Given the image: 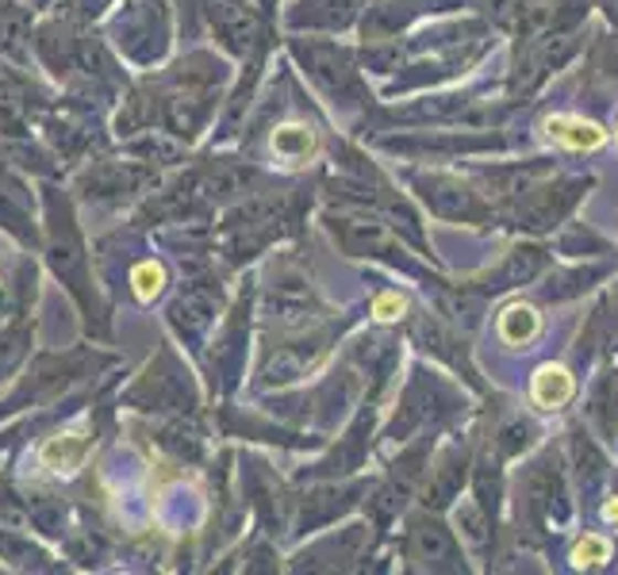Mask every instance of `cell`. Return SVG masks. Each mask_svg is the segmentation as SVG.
I'll return each mask as SVG.
<instances>
[{
  "label": "cell",
  "mask_w": 618,
  "mask_h": 575,
  "mask_svg": "<svg viewBox=\"0 0 618 575\" xmlns=\"http://www.w3.org/2000/svg\"><path fill=\"white\" fill-rule=\"evenodd\" d=\"M576 51V39L568 35V31H553V35H542L534 39V43H526V54H523V66H519V81L515 88H530L537 85L542 77H550L553 70H561L568 58H573Z\"/></svg>",
  "instance_id": "1"
},
{
  "label": "cell",
  "mask_w": 618,
  "mask_h": 575,
  "mask_svg": "<svg viewBox=\"0 0 618 575\" xmlns=\"http://www.w3.org/2000/svg\"><path fill=\"white\" fill-rule=\"evenodd\" d=\"M580 189H584L580 181L550 184V189H530V196L519 204V223L530 226V231H545V226H553L568 207L576 204Z\"/></svg>",
  "instance_id": "2"
},
{
  "label": "cell",
  "mask_w": 618,
  "mask_h": 575,
  "mask_svg": "<svg viewBox=\"0 0 618 575\" xmlns=\"http://www.w3.org/2000/svg\"><path fill=\"white\" fill-rule=\"evenodd\" d=\"M526 507L542 518H565V483H561V472L550 465H537L534 472L526 476Z\"/></svg>",
  "instance_id": "3"
},
{
  "label": "cell",
  "mask_w": 618,
  "mask_h": 575,
  "mask_svg": "<svg viewBox=\"0 0 618 575\" xmlns=\"http://www.w3.org/2000/svg\"><path fill=\"white\" fill-rule=\"evenodd\" d=\"M427 200H430V207L441 212V215H454V219L477 215V200H472V192L465 189V184H457V181H446V177L427 181Z\"/></svg>",
  "instance_id": "4"
},
{
  "label": "cell",
  "mask_w": 618,
  "mask_h": 575,
  "mask_svg": "<svg viewBox=\"0 0 618 575\" xmlns=\"http://www.w3.org/2000/svg\"><path fill=\"white\" fill-rule=\"evenodd\" d=\"M545 269V254L537 246H519L508 254V262L500 265V273H496V285L492 288H511V285H526V280H534L537 273Z\"/></svg>",
  "instance_id": "5"
},
{
  "label": "cell",
  "mask_w": 618,
  "mask_h": 575,
  "mask_svg": "<svg viewBox=\"0 0 618 575\" xmlns=\"http://www.w3.org/2000/svg\"><path fill=\"white\" fill-rule=\"evenodd\" d=\"M545 131H550V139L565 142L568 150H596V146L604 142V131H599L596 124L576 119V116H553L550 124H545Z\"/></svg>",
  "instance_id": "6"
},
{
  "label": "cell",
  "mask_w": 618,
  "mask_h": 575,
  "mask_svg": "<svg viewBox=\"0 0 618 575\" xmlns=\"http://www.w3.org/2000/svg\"><path fill=\"white\" fill-rule=\"evenodd\" d=\"M576 384L573 376H568L561 364H542V369L534 372V400L542 403V407H565L568 400H573Z\"/></svg>",
  "instance_id": "7"
},
{
  "label": "cell",
  "mask_w": 618,
  "mask_h": 575,
  "mask_svg": "<svg viewBox=\"0 0 618 575\" xmlns=\"http://www.w3.org/2000/svg\"><path fill=\"white\" fill-rule=\"evenodd\" d=\"M412 553L415 561H427V564L454 561V541H449V533L438 522H419L412 533Z\"/></svg>",
  "instance_id": "8"
},
{
  "label": "cell",
  "mask_w": 618,
  "mask_h": 575,
  "mask_svg": "<svg viewBox=\"0 0 618 575\" xmlns=\"http://www.w3.org/2000/svg\"><path fill=\"white\" fill-rule=\"evenodd\" d=\"M537 330H542V322H537V311L526 304H511L508 311L500 315V338L508 345H530L537 338Z\"/></svg>",
  "instance_id": "9"
},
{
  "label": "cell",
  "mask_w": 618,
  "mask_h": 575,
  "mask_svg": "<svg viewBox=\"0 0 618 575\" xmlns=\"http://www.w3.org/2000/svg\"><path fill=\"white\" fill-rule=\"evenodd\" d=\"M573 465H576V476H580L584 488H599L607 476V460L599 457V449L592 441H584V437H573Z\"/></svg>",
  "instance_id": "10"
},
{
  "label": "cell",
  "mask_w": 618,
  "mask_h": 575,
  "mask_svg": "<svg viewBox=\"0 0 618 575\" xmlns=\"http://www.w3.org/2000/svg\"><path fill=\"white\" fill-rule=\"evenodd\" d=\"M85 452H88V445L82 437H51V441L43 445V465L58 468V472H74L85 460Z\"/></svg>",
  "instance_id": "11"
},
{
  "label": "cell",
  "mask_w": 618,
  "mask_h": 575,
  "mask_svg": "<svg viewBox=\"0 0 618 575\" xmlns=\"http://www.w3.org/2000/svg\"><path fill=\"white\" fill-rule=\"evenodd\" d=\"M573 561H576V568H599V564L611 561V545L592 533V537H584L580 545L573 549Z\"/></svg>",
  "instance_id": "12"
},
{
  "label": "cell",
  "mask_w": 618,
  "mask_h": 575,
  "mask_svg": "<svg viewBox=\"0 0 618 575\" xmlns=\"http://www.w3.org/2000/svg\"><path fill=\"white\" fill-rule=\"evenodd\" d=\"M273 146H277L285 158H303L311 150V135L303 127H285V131L273 135Z\"/></svg>",
  "instance_id": "13"
},
{
  "label": "cell",
  "mask_w": 618,
  "mask_h": 575,
  "mask_svg": "<svg viewBox=\"0 0 618 575\" xmlns=\"http://www.w3.org/2000/svg\"><path fill=\"white\" fill-rule=\"evenodd\" d=\"M457 525L465 530V537H469V545H484L488 541V522H484V510L477 507H465L461 514H457Z\"/></svg>",
  "instance_id": "14"
},
{
  "label": "cell",
  "mask_w": 618,
  "mask_h": 575,
  "mask_svg": "<svg viewBox=\"0 0 618 575\" xmlns=\"http://www.w3.org/2000/svg\"><path fill=\"white\" fill-rule=\"evenodd\" d=\"M457 488H461V468H457L454 460H446V465L438 468V480H435V491H430V496H435V503H446Z\"/></svg>",
  "instance_id": "15"
},
{
  "label": "cell",
  "mask_w": 618,
  "mask_h": 575,
  "mask_svg": "<svg viewBox=\"0 0 618 575\" xmlns=\"http://www.w3.org/2000/svg\"><path fill=\"white\" fill-rule=\"evenodd\" d=\"M596 73L604 81H611V85H618V39H607L596 51Z\"/></svg>",
  "instance_id": "16"
},
{
  "label": "cell",
  "mask_w": 618,
  "mask_h": 575,
  "mask_svg": "<svg viewBox=\"0 0 618 575\" xmlns=\"http://www.w3.org/2000/svg\"><path fill=\"white\" fill-rule=\"evenodd\" d=\"M158 288H162V269H158L154 262L139 265V269H135V291H139L142 299H150Z\"/></svg>",
  "instance_id": "17"
},
{
  "label": "cell",
  "mask_w": 618,
  "mask_h": 575,
  "mask_svg": "<svg viewBox=\"0 0 618 575\" xmlns=\"http://www.w3.org/2000/svg\"><path fill=\"white\" fill-rule=\"evenodd\" d=\"M526 441H530V426L526 423H515V426H508V430H503V441H500V449L508 452H519V449H526Z\"/></svg>",
  "instance_id": "18"
},
{
  "label": "cell",
  "mask_w": 618,
  "mask_h": 575,
  "mask_svg": "<svg viewBox=\"0 0 618 575\" xmlns=\"http://www.w3.org/2000/svg\"><path fill=\"white\" fill-rule=\"evenodd\" d=\"M373 311L381 315V319H396V311H404V299H399V296H381Z\"/></svg>",
  "instance_id": "19"
},
{
  "label": "cell",
  "mask_w": 618,
  "mask_h": 575,
  "mask_svg": "<svg viewBox=\"0 0 618 575\" xmlns=\"http://www.w3.org/2000/svg\"><path fill=\"white\" fill-rule=\"evenodd\" d=\"M604 327H607V334H618V288L604 307Z\"/></svg>",
  "instance_id": "20"
},
{
  "label": "cell",
  "mask_w": 618,
  "mask_h": 575,
  "mask_svg": "<svg viewBox=\"0 0 618 575\" xmlns=\"http://www.w3.org/2000/svg\"><path fill=\"white\" fill-rule=\"evenodd\" d=\"M480 4H484L488 12H496V15H508L511 8H515V0H480Z\"/></svg>",
  "instance_id": "21"
},
{
  "label": "cell",
  "mask_w": 618,
  "mask_h": 575,
  "mask_svg": "<svg viewBox=\"0 0 618 575\" xmlns=\"http://www.w3.org/2000/svg\"><path fill=\"white\" fill-rule=\"evenodd\" d=\"M604 4V12L611 15V23H618V0H599Z\"/></svg>",
  "instance_id": "22"
},
{
  "label": "cell",
  "mask_w": 618,
  "mask_h": 575,
  "mask_svg": "<svg viewBox=\"0 0 618 575\" xmlns=\"http://www.w3.org/2000/svg\"><path fill=\"white\" fill-rule=\"evenodd\" d=\"M607 518H618V503H611V507H607Z\"/></svg>",
  "instance_id": "23"
}]
</instances>
